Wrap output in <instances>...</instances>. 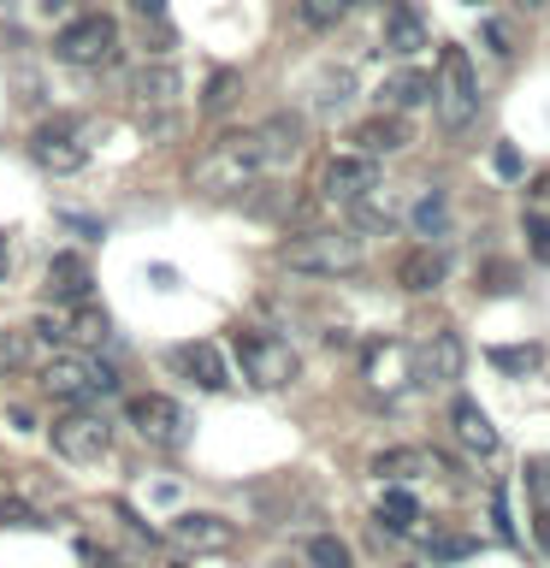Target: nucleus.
I'll list each match as a JSON object with an SVG mask.
<instances>
[{
    "instance_id": "obj_1",
    "label": "nucleus",
    "mask_w": 550,
    "mask_h": 568,
    "mask_svg": "<svg viewBox=\"0 0 550 568\" xmlns=\"http://www.w3.org/2000/svg\"><path fill=\"white\" fill-rule=\"evenodd\" d=\"M361 261H367V237L337 225H308L278 243V266H291L302 278H349L361 273Z\"/></svg>"
},
{
    "instance_id": "obj_2",
    "label": "nucleus",
    "mask_w": 550,
    "mask_h": 568,
    "mask_svg": "<svg viewBox=\"0 0 550 568\" xmlns=\"http://www.w3.org/2000/svg\"><path fill=\"white\" fill-rule=\"evenodd\" d=\"M261 172H266L261 136L255 131H225V136H213L207 154L190 166V184L195 190H213V195H237V190L255 184Z\"/></svg>"
},
{
    "instance_id": "obj_3",
    "label": "nucleus",
    "mask_w": 550,
    "mask_h": 568,
    "mask_svg": "<svg viewBox=\"0 0 550 568\" xmlns=\"http://www.w3.org/2000/svg\"><path fill=\"white\" fill-rule=\"evenodd\" d=\"M231 349H237V367H243V379L248 385H261V390H284V385H296V349L284 344L278 332H261V326H237L231 332Z\"/></svg>"
},
{
    "instance_id": "obj_4",
    "label": "nucleus",
    "mask_w": 550,
    "mask_h": 568,
    "mask_svg": "<svg viewBox=\"0 0 550 568\" xmlns=\"http://www.w3.org/2000/svg\"><path fill=\"white\" fill-rule=\"evenodd\" d=\"M432 106H438V124L450 136L479 119V78H473L468 48H444V60L432 71Z\"/></svg>"
},
{
    "instance_id": "obj_5",
    "label": "nucleus",
    "mask_w": 550,
    "mask_h": 568,
    "mask_svg": "<svg viewBox=\"0 0 550 568\" xmlns=\"http://www.w3.org/2000/svg\"><path fill=\"white\" fill-rule=\"evenodd\" d=\"M42 390H53V397L65 403H83V397H113L119 390V373L95 362L89 349H53L42 362Z\"/></svg>"
},
{
    "instance_id": "obj_6",
    "label": "nucleus",
    "mask_w": 550,
    "mask_h": 568,
    "mask_svg": "<svg viewBox=\"0 0 550 568\" xmlns=\"http://www.w3.org/2000/svg\"><path fill=\"white\" fill-rule=\"evenodd\" d=\"M53 60L65 65H113L119 60V18L106 12H83L71 24L53 30Z\"/></svg>"
},
{
    "instance_id": "obj_7",
    "label": "nucleus",
    "mask_w": 550,
    "mask_h": 568,
    "mask_svg": "<svg viewBox=\"0 0 550 568\" xmlns=\"http://www.w3.org/2000/svg\"><path fill=\"white\" fill-rule=\"evenodd\" d=\"M361 385L373 397H403V390H415L420 385L415 344H408V337H373L361 349Z\"/></svg>"
},
{
    "instance_id": "obj_8",
    "label": "nucleus",
    "mask_w": 550,
    "mask_h": 568,
    "mask_svg": "<svg viewBox=\"0 0 550 568\" xmlns=\"http://www.w3.org/2000/svg\"><path fill=\"white\" fill-rule=\"evenodd\" d=\"M124 420H131L154 450H184V438H190L184 403H172L166 390H142V397H131L124 403Z\"/></svg>"
},
{
    "instance_id": "obj_9",
    "label": "nucleus",
    "mask_w": 550,
    "mask_h": 568,
    "mask_svg": "<svg viewBox=\"0 0 550 568\" xmlns=\"http://www.w3.org/2000/svg\"><path fill=\"white\" fill-rule=\"evenodd\" d=\"M53 450L65 462H78V468H89V462H101L113 450V420L95 415V408H65V415L53 420Z\"/></svg>"
},
{
    "instance_id": "obj_10",
    "label": "nucleus",
    "mask_w": 550,
    "mask_h": 568,
    "mask_svg": "<svg viewBox=\"0 0 550 568\" xmlns=\"http://www.w3.org/2000/svg\"><path fill=\"white\" fill-rule=\"evenodd\" d=\"M379 190V160H367V154H332L326 166H319V195L326 202H344V207H355L361 195H373Z\"/></svg>"
},
{
    "instance_id": "obj_11",
    "label": "nucleus",
    "mask_w": 550,
    "mask_h": 568,
    "mask_svg": "<svg viewBox=\"0 0 550 568\" xmlns=\"http://www.w3.org/2000/svg\"><path fill=\"white\" fill-rule=\"evenodd\" d=\"M166 532H172L177 550H190V557H213V550L237 545V527H231L225 515H213V509H177Z\"/></svg>"
},
{
    "instance_id": "obj_12",
    "label": "nucleus",
    "mask_w": 550,
    "mask_h": 568,
    "mask_svg": "<svg viewBox=\"0 0 550 568\" xmlns=\"http://www.w3.org/2000/svg\"><path fill=\"white\" fill-rule=\"evenodd\" d=\"M373 474L390 479V486H408V479H444V474H461V468H450V462L438 450H426V444H397V450L373 456Z\"/></svg>"
},
{
    "instance_id": "obj_13",
    "label": "nucleus",
    "mask_w": 550,
    "mask_h": 568,
    "mask_svg": "<svg viewBox=\"0 0 550 568\" xmlns=\"http://www.w3.org/2000/svg\"><path fill=\"white\" fill-rule=\"evenodd\" d=\"M30 160H35L42 172H78L83 160H89V149L78 142V124L53 119V124H42V131L30 136Z\"/></svg>"
},
{
    "instance_id": "obj_14",
    "label": "nucleus",
    "mask_w": 550,
    "mask_h": 568,
    "mask_svg": "<svg viewBox=\"0 0 550 568\" xmlns=\"http://www.w3.org/2000/svg\"><path fill=\"white\" fill-rule=\"evenodd\" d=\"M349 142H355V154L385 160V154H397V149H408V142H415V124H408L403 113H373V119H361V124L349 131Z\"/></svg>"
},
{
    "instance_id": "obj_15",
    "label": "nucleus",
    "mask_w": 550,
    "mask_h": 568,
    "mask_svg": "<svg viewBox=\"0 0 550 568\" xmlns=\"http://www.w3.org/2000/svg\"><path fill=\"white\" fill-rule=\"evenodd\" d=\"M415 373H420V385H450L461 373V337L450 326H438L432 337H420V344H415Z\"/></svg>"
},
{
    "instance_id": "obj_16",
    "label": "nucleus",
    "mask_w": 550,
    "mask_h": 568,
    "mask_svg": "<svg viewBox=\"0 0 550 568\" xmlns=\"http://www.w3.org/2000/svg\"><path fill=\"white\" fill-rule=\"evenodd\" d=\"M420 106H432V71L420 65H403L397 78L379 83V113H420Z\"/></svg>"
},
{
    "instance_id": "obj_17",
    "label": "nucleus",
    "mask_w": 550,
    "mask_h": 568,
    "mask_svg": "<svg viewBox=\"0 0 550 568\" xmlns=\"http://www.w3.org/2000/svg\"><path fill=\"white\" fill-rule=\"evenodd\" d=\"M450 426H456V444L473 450V456H497V444H503L497 426H491V415L473 397H450Z\"/></svg>"
},
{
    "instance_id": "obj_18",
    "label": "nucleus",
    "mask_w": 550,
    "mask_h": 568,
    "mask_svg": "<svg viewBox=\"0 0 550 568\" xmlns=\"http://www.w3.org/2000/svg\"><path fill=\"white\" fill-rule=\"evenodd\" d=\"M172 367L184 373V379H195L202 390H225L231 385V367H225L220 344H177L172 349Z\"/></svg>"
},
{
    "instance_id": "obj_19",
    "label": "nucleus",
    "mask_w": 550,
    "mask_h": 568,
    "mask_svg": "<svg viewBox=\"0 0 550 568\" xmlns=\"http://www.w3.org/2000/svg\"><path fill=\"white\" fill-rule=\"evenodd\" d=\"M444 278H450V261H444L438 243H420V248H408V255L397 261V284H403V291H415V296L438 291Z\"/></svg>"
},
{
    "instance_id": "obj_20",
    "label": "nucleus",
    "mask_w": 550,
    "mask_h": 568,
    "mask_svg": "<svg viewBox=\"0 0 550 568\" xmlns=\"http://www.w3.org/2000/svg\"><path fill=\"white\" fill-rule=\"evenodd\" d=\"M255 136H261V154H266V172L273 166H291V160L302 154V119L296 113H273V119H261L255 124Z\"/></svg>"
},
{
    "instance_id": "obj_21",
    "label": "nucleus",
    "mask_w": 550,
    "mask_h": 568,
    "mask_svg": "<svg viewBox=\"0 0 550 568\" xmlns=\"http://www.w3.org/2000/svg\"><path fill=\"white\" fill-rule=\"evenodd\" d=\"M89 284H95V278H89L83 255H71V248H65V255L48 261V296L53 302H65V308H71V302H89Z\"/></svg>"
},
{
    "instance_id": "obj_22",
    "label": "nucleus",
    "mask_w": 550,
    "mask_h": 568,
    "mask_svg": "<svg viewBox=\"0 0 550 568\" xmlns=\"http://www.w3.org/2000/svg\"><path fill=\"white\" fill-rule=\"evenodd\" d=\"M373 515H379V527L385 532H420V497L408 491V486H385L379 491V504H373Z\"/></svg>"
},
{
    "instance_id": "obj_23",
    "label": "nucleus",
    "mask_w": 550,
    "mask_h": 568,
    "mask_svg": "<svg viewBox=\"0 0 550 568\" xmlns=\"http://www.w3.org/2000/svg\"><path fill=\"white\" fill-rule=\"evenodd\" d=\"M177 89H184L177 65H136V78H131V95H136L142 106H172Z\"/></svg>"
},
{
    "instance_id": "obj_24",
    "label": "nucleus",
    "mask_w": 550,
    "mask_h": 568,
    "mask_svg": "<svg viewBox=\"0 0 550 568\" xmlns=\"http://www.w3.org/2000/svg\"><path fill=\"white\" fill-rule=\"evenodd\" d=\"M385 48L390 53H420L426 48V18L415 12V7H390V18H385Z\"/></svg>"
},
{
    "instance_id": "obj_25",
    "label": "nucleus",
    "mask_w": 550,
    "mask_h": 568,
    "mask_svg": "<svg viewBox=\"0 0 550 568\" xmlns=\"http://www.w3.org/2000/svg\"><path fill=\"white\" fill-rule=\"evenodd\" d=\"M403 220L415 225L420 237H444V231H450V202H444V190H420L415 202H408Z\"/></svg>"
},
{
    "instance_id": "obj_26",
    "label": "nucleus",
    "mask_w": 550,
    "mask_h": 568,
    "mask_svg": "<svg viewBox=\"0 0 550 568\" xmlns=\"http://www.w3.org/2000/svg\"><path fill=\"white\" fill-rule=\"evenodd\" d=\"M237 101H243V71H231V65L213 71L207 89H202V113H207V119H225Z\"/></svg>"
},
{
    "instance_id": "obj_27",
    "label": "nucleus",
    "mask_w": 550,
    "mask_h": 568,
    "mask_svg": "<svg viewBox=\"0 0 550 568\" xmlns=\"http://www.w3.org/2000/svg\"><path fill=\"white\" fill-rule=\"evenodd\" d=\"M486 355H491V367H497V373H509V379H527V373L544 362V349H539V344H491Z\"/></svg>"
},
{
    "instance_id": "obj_28",
    "label": "nucleus",
    "mask_w": 550,
    "mask_h": 568,
    "mask_svg": "<svg viewBox=\"0 0 550 568\" xmlns=\"http://www.w3.org/2000/svg\"><path fill=\"white\" fill-rule=\"evenodd\" d=\"M302 568H355V557L337 532H314V539L302 545Z\"/></svg>"
},
{
    "instance_id": "obj_29",
    "label": "nucleus",
    "mask_w": 550,
    "mask_h": 568,
    "mask_svg": "<svg viewBox=\"0 0 550 568\" xmlns=\"http://www.w3.org/2000/svg\"><path fill=\"white\" fill-rule=\"evenodd\" d=\"M479 291H486V296H515V291H521V273H515L509 261H486V266H479Z\"/></svg>"
},
{
    "instance_id": "obj_30",
    "label": "nucleus",
    "mask_w": 550,
    "mask_h": 568,
    "mask_svg": "<svg viewBox=\"0 0 550 568\" xmlns=\"http://www.w3.org/2000/svg\"><path fill=\"white\" fill-rule=\"evenodd\" d=\"M349 12V0H302V24L308 30H332Z\"/></svg>"
},
{
    "instance_id": "obj_31",
    "label": "nucleus",
    "mask_w": 550,
    "mask_h": 568,
    "mask_svg": "<svg viewBox=\"0 0 550 568\" xmlns=\"http://www.w3.org/2000/svg\"><path fill=\"white\" fill-rule=\"evenodd\" d=\"M527 491L539 504V515H550V456H527Z\"/></svg>"
},
{
    "instance_id": "obj_32",
    "label": "nucleus",
    "mask_w": 550,
    "mask_h": 568,
    "mask_svg": "<svg viewBox=\"0 0 550 568\" xmlns=\"http://www.w3.org/2000/svg\"><path fill=\"white\" fill-rule=\"evenodd\" d=\"M479 36L491 42V53H497V60H515V30L503 24V18H486V24H479Z\"/></svg>"
},
{
    "instance_id": "obj_33",
    "label": "nucleus",
    "mask_w": 550,
    "mask_h": 568,
    "mask_svg": "<svg viewBox=\"0 0 550 568\" xmlns=\"http://www.w3.org/2000/svg\"><path fill=\"white\" fill-rule=\"evenodd\" d=\"M521 225H527V248H532V261H550V225L539 220V213H521Z\"/></svg>"
},
{
    "instance_id": "obj_34",
    "label": "nucleus",
    "mask_w": 550,
    "mask_h": 568,
    "mask_svg": "<svg viewBox=\"0 0 550 568\" xmlns=\"http://www.w3.org/2000/svg\"><path fill=\"white\" fill-rule=\"evenodd\" d=\"M491 527L503 532V545H515V521H509V491H503V486L491 491Z\"/></svg>"
},
{
    "instance_id": "obj_35",
    "label": "nucleus",
    "mask_w": 550,
    "mask_h": 568,
    "mask_svg": "<svg viewBox=\"0 0 550 568\" xmlns=\"http://www.w3.org/2000/svg\"><path fill=\"white\" fill-rule=\"evenodd\" d=\"M527 213H539V220L550 225V172H544V178H532V190H527Z\"/></svg>"
},
{
    "instance_id": "obj_36",
    "label": "nucleus",
    "mask_w": 550,
    "mask_h": 568,
    "mask_svg": "<svg viewBox=\"0 0 550 568\" xmlns=\"http://www.w3.org/2000/svg\"><path fill=\"white\" fill-rule=\"evenodd\" d=\"M0 521H12V527H35V509L12 497V504H0Z\"/></svg>"
},
{
    "instance_id": "obj_37",
    "label": "nucleus",
    "mask_w": 550,
    "mask_h": 568,
    "mask_svg": "<svg viewBox=\"0 0 550 568\" xmlns=\"http://www.w3.org/2000/svg\"><path fill=\"white\" fill-rule=\"evenodd\" d=\"M491 166L503 172V178H521V154H515V149H497V154H491Z\"/></svg>"
},
{
    "instance_id": "obj_38",
    "label": "nucleus",
    "mask_w": 550,
    "mask_h": 568,
    "mask_svg": "<svg viewBox=\"0 0 550 568\" xmlns=\"http://www.w3.org/2000/svg\"><path fill=\"white\" fill-rule=\"evenodd\" d=\"M142 18H154V24H166V0H131Z\"/></svg>"
},
{
    "instance_id": "obj_39",
    "label": "nucleus",
    "mask_w": 550,
    "mask_h": 568,
    "mask_svg": "<svg viewBox=\"0 0 550 568\" xmlns=\"http://www.w3.org/2000/svg\"><path fill=\"white\" fill-rule=\"evenodd\" d=\"M35 7H42V12H65L71 0H35Z\"/></svg>"
},
{
    "instance_id": "obj_40",
    "label": "nucleus",
    "mask_w": 550,
    "mask_h": 568,
    "mask_svg": "<svg viewBox=\"0 0 550 568\" xmlns=\"http://www.w3.org/2000/svg\"><path fill=\"white\" fill-rule=\"evenodd\" d=\"M7 266H12V255H7V237H0V278H7Z\"/></svg>"
},
{
    "instance_id": "obj_41",
    "label": "nucleus",
    "mask_w": 550,
    "mask_h": 568,
    "mask_svg": "<svg viewBox=\"0 0 550 568\" xmlns=\"http://www.w3.org/2000/svg\"><path fill=\"white\" fill-rule=\"evenodd\" d=\"M527 7H539V0H527Z\"/></svg>"
},
{
    "instance_id": "obj_42",
    "label": "nucleus",
    "mask_w": 550,
    "mask_h": 568,
    "mask_svg": "<svg viewBox=\"0 0 550 568\" xmlns=\"http://www.w3.org/2000/svg\"><path fill=\"white\" fill-rule=\"evenodd\" d=\"M0 7H7V0H0Z\"/></svg>"
},
{
    "instance_id": "obj_43",
    "label": "nucleus",
    "mask_w": 550,
    "mask_h": 568,
    "mask_svg": "<svg viewBox=\"0 0 550 568\" xmlns=\"http://www.w3.org/2000/svg\"><path fill=\"white\" fill-rule=\"evenodd\" d=\"M177 568H184V562H177Z\"/></svg>"
}]
</instances>
